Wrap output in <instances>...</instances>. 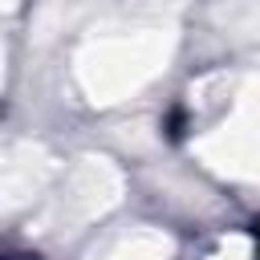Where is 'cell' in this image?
<instances>
[{
	"mask_svg": "<svg viewBox=\"0 0 260 260\" xmlns=\"http://www.w3.org/2000/svg\"><path fill=\"white\" fill-rule=\"evenodd\" d=\"M256 236H260V228H256Z\"/></svg>",
	"mask_w": 260,
	"mask_h": 260,
	"instance_id": "obj_1",
	"label": "cell"
}]
</instances>
